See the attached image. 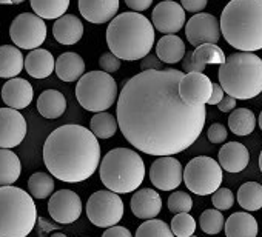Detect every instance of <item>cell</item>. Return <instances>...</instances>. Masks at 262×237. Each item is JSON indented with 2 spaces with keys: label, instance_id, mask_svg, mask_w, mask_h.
<instances>
[{
  "label": "cell",
  "instance_id": "6da1fadb",
  "mask_svg": "<svg viewBox=\"0 0 262 237\" xmlns=\"http://www.w3.org/2000/svg\"><path fill=\"white\" fill-rule=\"evenodd\" d=\"M182 77L179 69H148L125 82L117 99V124L123 137L139 151L174 156L201 137L207 109L181 99Z\"/></svg>",
  "mask_w": 262,
  "mask_h": 237
},
{
  "label": "cell",
  "instance_id": "7a4b0ae2",
  "mask_svg": "<svg viewBox=\"0 0 262 237\" xmlns=\"http://www.w3.org/2000/svg\"><path fill=\"white\" fill-rule=\"evenodd\" d=\"M43 162L53 177L67 183L88 180L100 163V144L82 125H62L43 144Z\"/></svg>",
  "mask_w": 262,
  "mask_h": 237
},
{
  "label": "cell",
  "instance_id": "3957f363",
  "mask_svg": "<svg viewBox=\"0 0 262 237\" xmlns=\"http://www.w3.org/2000/svg\"><path fill=\"white\" fill-rule=\"evenodd\" d=\"M155 25L139 13H122L106 28V45L120 60H141L155 45Z\"/></svg>",
  "mask_w": 262,
  "mask_h": 237
},
{
  "label": "cell",
  "instance_id": "277c9868",
  "mask_svg": "<svg viewBox=\"0 0 262 237\" xmlns=\"http://www.w3.org/2000/svg\"><path fill=\"white\" fill-rule=\"evenodd\" d=\"M219 22L230 46L245 53L262 50V0H230Z\"/></svg>",
  "mask_w": 262,
  "mask_h": 237
},
{
  "label": "cell",
  "instance_id": "5b68a950",
  "mask_svg": "<svg viewBox=\"0 0 262 237\" xmlns=\"http://www.w3.org/2000/svg\"><path fill=\"white\" fill-rule=\"evenodd\" d=\"M219 85L236 100L254 99L262 92V59L254 53H234L219 68Z\"/></svg>",
  "mask_w": 262,
  "mask_h": 237
},
{
  "label": "cell",
  "instance_id": "8992f818",
  "mask_svg": "<svg viewBox=\"0 0 262 237\" xmlns=\"http://www.w3.org/2000/svg\"><path fill=\"white\" fill-rule=\"evenodd\" d=\"M102 183L113 193L138 191L145 177L144 159L129 148H114L103 156L99 168Z\"/></svg>",
  "mask_w": 262,
  "mask_h": 237
},
{
  "label": "cell",
  "instance_id": "52a82bcc",
  "mask_svg": "<svg viewBox=\"0 0 262 237\" xmlns=\"http://www.w3.org/2000/svg\"><path fill=\"white\" fill-rule=\"evenodd\" d=\"M34 197L17 186H0V237H27L36 226Z\"/></svg>",
  "mask_w": 262,
  "mask_h": 237
},
{
  "label": "cell",
  "instance_id": "ba28073f",
  "mask_svg": "<svg viewBox=\"0 0 262 237\" xmlns=\"http://www.w3.org/2000/svg\"><path fill=\"white\" fill-rule=\"evenodd\" d=\"M76 99L83 109L103 112L117 99V83L105 71L86 73L76 85Z\"/></svg>",
  "mask_w": 262,
  "mask_h": 237
},
{
  "label": "cell",
  "instance_id": "9c48e42d",
  "mask_svg": "<svg viewBox=\"0 0 262 237\" xmlns=\"http://www.w3.org/2000/svg\"><path fill=\"white\" fill-rule=\"evenodd\" d=\"M184 183L198 196L213 194L221 188L222 167L211 157H194L184 168Z\"/></svg>",
  "mask_w": 262,
  "mask_h": 237
},
{
  "label": "cell",
  "instance_id": "30bf717a",
  "mask_svg": "<svg viewBox=\"0 0 262 237\" xmlns=\"http://www.w3.org/2000/svg\"><path fill=\"white\" fill-rule=\"evenodd\" d=\"M86 216L90 222L99 228H111L123 217V202L117 193L96 191L86 202Z\"/></svg>",
  "mask_w": 262,
  "mask_h": 237
},
{
  "label": "cell",
  "instance_id": "8fae6325",
  "mask_svg": "<svg viewBox=\"0 0 262 237\" xmlns=\"http://www.w3.org/2000/svg\"><path fill=\"white\" fill-rule=\"evenodd\" d=\"M10 37L20 50H37L47 39V23L37 14L22 13L13 20Z\"/></svg>",
  "mask_w": 262,
  "mask_h": 237
},
{
  "label": "cell",
  "instance_id": "7c38bea8",
  "mask_svg": "<svg viewBox=\"0 0 262 237\" xmlns=\"http://www.w3.org/2000/svg\"><path fill=\"white\" fill-rule=\"evenodd\" d=\"M27 121L19 109L0 108V148L19 147L27 136Z\"/></svg>",
  "mask_w": 262,
  "mask_h": 237
},
{
  "label": "cell",
  "instance_id": "4fadbf2b",
  "mask_svg": "<svg viewBox=\"0 0 262 237\" xmlns=\"http://www.w3.org/2000/svg\"><path fill=\"white\" fill-rule=\"evenodd\" d=\"M151 183L162 191H174L184 180V170L173 156L158 157L150 168Z\"/></svg>",
  "mask_w": 262,
  "mask_h": 237
},
{
  "label": "cell",
  "instance_id": "5bb4252c",
  "mask_svg": "<svg viewBox=\"0 0 262 237\" xmlns=\"http://www.w3.org/2000/svg\"><path fill=\"white\" fill-rule=\"evenodd\" d=\"M221 22L208 13L194 14L185 27L187 40L193 46H199L204 43H217L221 39Z\"/></svg>",
  "mask_w": 262,
  "mask_h": 237
},
{
  "label": "cell",
  "instance_id": "9a60e30c",
  "mask_svg": "<svg viewBox=\"0 0 262 237\" xmlns=\"http://www.w3.org/2000/svg\"><path fill=\"white\" fill-rule=\"evenodd\" d=\"M48 212L57 223H74L82 214V200L71 189H59L48 202Z\"/></svg>",
  "mask_w": 262,
  "mask_h": 237
},
{
  "label": "cell",
  "instance_id": "2e32d148",
  "mask_svg": "<svg viewBox=\"0 0 262 237\" xmlns=\"http://www.w3.org/2000/svg\"><path fill=\"white\" fill-rule=\"evenodd\" d=\"M213 92V82L204 73H187L179 82V96L190 106L208 103Z\"/></svg>",
  "mask_w": 262,
  "mask_h": 237
},
{
  "label": "cell",
  "instance_id": "e0dca14e",
  "mask_svg": "<svg viewBox=\"0 0 262 237\" xmlns=\"http://www.w3.org/2000/svg\"><path fill=\"white\" fill-rule=\"evenodd\" d=\"M151 22L159 33L176 34L185 23V10L173 0H164L153 10Z\"/></svg>",
  "mask_w": 262,
  "mask_h": 237
},
{
  "label": "cell",
  "instance_id": "ac0fdd59",
  "mask_svg": "<svg viewBox=\"0 0 262 237\" xmlns=\"http://www.w3.org/2000/svg\"><path fill=\"white\" fill-rule=\"evenodd\" d=\"M227 60L224 51L216 43H204L196 46L193 53H187L182 59L185 73H204L207 65H224Z\"/></svg>",
  "mask_w": 262,
  "mask_h": 237
},
{
  "label": "cell",
  "instance_id": "d6986e66",
  "mask_svg": "<svg viewBox=\"0 0 262 237\" xmlns=\"http://www.w3.org/2000/svg\"><path fill=\"white\" fill-rule=\"evenodd\" d=\"M34 97L33 85L22 77H14L5 82L2 88V100L13 109H25L30 106Z\"/></svg>",
  "mask_w": 262,
  "mask_h": 237
},
{
  "label": "cell",
  "instance_id": "ffe728a7",
  "mask_svg": "<svg viewBox=\"0 0 262 237\" xmlns=\"http://www.w3.org/2000/svg\"><path fill=\"white\" fill-rule=\"evenodd\" d=\"M79 11L90 23L111 22L119 11V0H79Z\"/></svg>",
  "mask_w": 262,
  "mask_h": 237
},
{
  "label": "cell",
  "instance_id": "44dd1931",
  "mask_svg": "<svg viewBox=\"0 0 262 237\" xmlns=\"http://www.w3.org/2000/svg\"><path fill=\"white\" fill-rule=\"evenodd\" d=\"M131 211L138 219L150 220L159 216L162 209V199L161 194L151 188L138 189V193L131 197Z\"/></svg>",
  "mask_w": 262,
  "mask_h": 237
},
{
  "label": "cell",
  "instance_id": "7402d4cb",
  "mask_svg": "<svg viewBox=\"0 0 262 237\" xmlns=\"http://www.w3.org/2000/svg\"><path fill=\"white\" fill-rule=\"evenodd\" d=\"M219 165L227 173H241L248 167L250 153L245 145L239 142H228L224 144L217 154Z\"/></svg>",
  "mask_w": 262,
  "mask_h": 237
},
{
  "label": "cell",
  "instance_id": "603a6c76",
  "mask_svg": "<svg viewBox=\"0 0 262 237\" xmlns=\"http://www.w3.org/2000/svg\"><path fill=\"white\" fill-rule=\"evenodd\" d=\"M53 36L60 45H76L83 36V23L79 17L65 14L54 22Z\"/></svg>",
  "mask_w": 262,
  "mask_h": 237
},
{
  "label": "cell",
  "instance_id": "cb8c5ba5",
  "mask_svg": "<svg viewBox=\"0 0 262 237\" xmlns=\"http://www.w3.org/2000/svg\"><path fill=\"white\" fill-rule=\"evenodd\" d=\"M25 69L34 79H47L56 71V60L48 50H33L25 57Z\"/></svg>",
  "mask_w": 262,
  "mask_h": 237
},
{
  "label": "cell",
  "instance_id": "d4e9b609",
  "mask_svg": "<svg viewBox=\"0 0 262 237\" xmlns=\"http://www.w3.org/2000/svg\"><path fill=\"white\" fill-rule=\"evenodd\" d=\"M85 73V62L76 53H63L56 60V74L63 82H76Z\"/></svg>",
  "mask_w": 262,
  "mask_h": 237
},
{
  "label": "cell",
  "instance_id": "484cf974",
  "mask_svg": "<svg viewBox=\"0 0 262 237\" xmlns=\"http://www.w3.org/2000/svg\"><path fill=\"white\" fill-rule=\"evenodd\" d=\"M185 43L184 40L176 34H167L161 37V40L156 45V56L161 62L173 65L181 62L185 57Z\"/></svg>",
  "mask_w": 262,
  "mask_h": 237
},
{
  "label": "cell",
  "instance_id": "4316f807",
  "mask_svg": "<svg viewBox=\"0 0 262 237\" xmlns=\"http://www.w3.org/2000/svg\"><path fill=\"white\" fill-rule=\"evenodd\" d=\"M25 68V59L17 46L4 45L0 46V77L14 79Z\"/></svg>",
  "mask_w": 262,
  "mask_h": 237
},
{
  "label": "cell",
  "instance_id": "83f0119b",
  "mask_svg": "<svg viewBox=\"0 0 262 237\" xmlns=\"http://www.w3.org/2000/svg\"><path fill=\"white\" fill-rule=\"evenodd\" d=\"M67 109V99L57 89H47L37 99V111L42 117L54 121Z\"/></svg>",
  "mask_w": 262,
  "mask_h": 237
},
{
  "label": "cell",
  "instance_id": "f1b7e54d",
  "mask_svg": "<svg viewBox=\"0 0 262 237\" xmlns=\"http://www.w3.org/2000/svg\"><path fill=\"white\" fill-rule=\"evenodd\" d=\"M227 237H256L257 222L250 212H233L225 222Z\"/></svg>",
  "mask_w": 262,
  "mask_h": 237
},
{
  "label": "cell",
  "instance_id": "f546056e",
  "mask_svg": "<svg viewBox=\"0 0 262 237\" xmlns=\"http://www.w3.org/2000/svg\"><path fill=\"white\" fill-rule=\"evenodd\" d=\"M22 174V163L16 153L0 148V186H10L19 180Z\"/></svg>",
  "mask_w": 262,
  "mask_h": 237
},
{
  "label": "cell",
  "instance_id": "4dcf8cb0",
  "mask_svg": "<svg viewBox=\"0 0 262 237\" xmlns=\"http://www.w3.org/2000/svg\"><path fill=\"white\" fill-rule=\"evenodd\" d=\"M256 117L248 108H236L228 117V128L236 136H248L254 131Z\"/></svg>",
  "mask_w": 262,
  "mask_h": 237
},
{
  "label": "cell",
  "instance_id": "1f68e13d",
  "mask_svg": "<svg viewBox=\"0 0 262 237\" xmlns=\"http://www.w3.org/2000/svg\"><path fill=\"white\" fill-rule=\"evenodd\" d=\"M34 14L45 20H57L70 8V0H30Z\"/></svg>",
  "mask_w": 262,
  "mask_h": 237
},
{
  "label": "cell",
  "instance_id": "d6a6232c",
  "mask_svg": "<svg viewBox=\"0 0 262 237\" xmlns=\"http://www.w3.org/2000/svg\"><path fill=\"white\" fill-rule=\"evenodd\" d=\"M237 203L250 211H259L262 208V185L257 182H245L237 191Z\"/></svg>",
  "mask_w": 262,
  "mask_h": 237
},
{
  "label": "cell",
  "instance_id": "836d02e7",
  "mask_svg": "<svg viewBox=\"0 0 262 237\" xmlns=\"http://www.w3.org/2000/svg\"><path fill=\"white\" fill-rule=\"evenodd\" d=\"M117 117L111 115L110 112L103 111V112H96L91 117L90 122V130L93 131V134L97 139H110L116 134L117 131Z\"/></svg>",
  "mask_w": 262,
  "mask_h": 237
},
{
  "label": "cell",
  "instance_id": "e575fe53",
  "mask_svg": "<svg viewBox=\"0 0 262 237\" xmlns=\"http://www.w3.org/2000/svg\"><path fill=\"white\" fill-rule=\"evenodd\" d=\"M28 193L34 199H47L54 194V179L47 173H34L28 179Z\"/></svg>",
  "mask_w": 262,
  "mask_h": 237
},
{
  "label": "cell",
  "instance_id": "d590c367",
  "mask_svg": "<svg viewBox=\"0 0 262 237\" xmlns=\"http://www.w3.org/2000/svg\"><path fill=\"white\" fill-rule=\"evenodd\" d=\"M135 237H174L171 226H168L164 220L150 219L139 225Z\"/></svg>",
  "mask_w": 262,
  "mask_h": 237
},
{
  "label": "cell",
  "instance_id": "8d00e7d4",
  "mask_svg": "<svg viewBox=\"0 0 262 237\" xmlns=\"http://www.w3.org/2000/svg\"><path fill=\"white\" fill-rule=\"evenodd\" d=\"M199 226L205 234H219L224 229V216L219 209H205L201 214Z\"/></svg>",
  "mask_w": 262,
  "mask_h": 237
},
{
  "label": "cell",
  "instance_id": "74e56055",
  "mask_svg": "<svg viewBox=\"0 0 262 237\" xmlns=\"http://www.w3.org/2000/svg\"><path fill=\"white\" fill-rule=\"evenodd\" d=\"M171 231L176 237H190L194 235L196 231V220L188 212L174 214L171 220Z\"/></svg>",
  "mask_w": 262,
  "mask_h": 237
},
{
  "label": "cell",
  "instance_id": "f35d334b",
  "mask_svg": "<svg viewBox=\"0 0 262 237\" xmlns=\"http://www.w3.org/2000/svg\"><path fill=\"white\" fill-rule=\"evenodd\" d=\"M168 209L173 214H181V212H190L193 208V199L188 193L185 191H176L171 193L168 197Z\"/></svg>",
  "mask_w": 262,
  "mask_h": 237
},
{
  "label": "cell",
  "instance_id": "ab89813d",
  "mask_svg": "<svg viewBox=\"0 0 262 237\" xmlns=\"http://www.w3.org/2000/svg\"><path fill=\"white\" fill-rule=\"evenodd\" d=\"M211 202L214 205L216 209L219 211H227L233 206L234 203V194L231 189L228 188H219L216 193H213L211 196Z\"/></svg>",
  "mask_w": 262,
  "mask_h": 237
},
{
  "label": "cell",
  "instance_id": "60d3db41",
  "mask_svg": "<svg viewBox=\"0 0 262 237\" xmlns=\"http://www.w3.org/2000/svg\"><path fill=\"white\" fill-rule=\"evenodd\" d=\"M99 65H100L102 71L111 74V73H116L117 69H120V59L117 56H114L111 51L103 53L99 59Z\"/></svg>",
  "mask_w": 262,
  "mask_h": 237
},
{
  "label": "cell",
  "instance_id": "b9f144b4",
  "mask_svg": "<svg viewBox=\"0 0 262 237\" xmlns=\"http://www.w3.org/2000/svg\"><path fill=\"white\" fill-rule=\"evenodd\" d=\"M227 128L222 124H213L207 131V137L211 144H224L227 140Z\"/></svg>",
  "mask_w": 262,
  "mask_h": 237
},
{
  "label": "cell",
  "instance_id": "7bdbcfd3",
  "mask_svg": "<svg viewBox=\"0 0 262 237\" xmlns=\"http://www.w3.org/2000/svg\"><path fill=\"white\" fill-rule=\"evenodd\" d=\"M208 0H181V5L188 13H201L207 7Z\"/></svg>",
  "mask_w": 262,
  "mask_h": 237
},
{
  "label": "cell",
  "instance_id": "ee69618b",
  "mask_svg": "<svg viewBox=\"0 0 262 237\" xmlns=\"http://www.w3.org/2000/svg\"><path fill=\"white\" fill-rule=\"evenodd\" d=\"M126 7L135 11V13H142L145 10H148L153 4V0H125Z\"/></svg>",
  "mask_w": 262,
  "mask_h": 237
},
{
  "label": "cell",
  "instance_id": "f6af8a7d",
  "mask_svg": "<svg viewBox=\"0 0 262 237\" xmlns=\"http://www.w3.org/2000/svg\"><path fill=\"white\" fill-rule=\"evenodd\" d=\"M102 237H133V234H131L129 229L125 228V226L114 225V226L108 228V229L102 234Z\"/></svg>",
  "mask_w": 262,
  "mask_h": 237
},
{
  "label": "cell",
  "instance_id": "bcb514c9",
  "mask_svg": "<svg viewBox=\"0 0 262 237\" xmlns=\"http://www.w3.org/2000/svg\"><path fill=\"white\" fill-rule=\"evenodd\" d=\"M224 92L225 91H224V88L219 83H213V92H211V97L208 100V105H219L221 100L225 97Z\"/></svg>",
  "mask_w": 262,
  "mask_h": 237
},
{
  "label": "cell",
  "instance_id": "7dc6e473",
  "mask_svg": "<svg viewBox=\"0 0 262 237\" xmlns=\"http://www.w3.org/2000/svg\"><path fill=\"white\" fill-rule=\"evenodd\" d=\"M158 57V56H156ZM156 57H153L151 54H148L147 57H144L142 59V63H141V68L144 69V71H148V69H161L159 68V62L161 60H158Z\"/></svg>",
  "mask_w": 262,
  "mask_h": 237
},
{
  "label": "cell",
  "instance_id": "c3c4849f",
  "mask_svg": "<svg viewBox=\"0 0 262 237\" xmlns=\"http://www.w3.org/2000/svg\"><path fill=\"white\" fill-rule=\"evenodd\" d=\"M234 106H236V99L231 97V96H228V94H227V96L221 100V103L217 105L219 111H222V112H228V111H231Z\"/></svg>",
  "mask_w": 262,
  "mask_h": 237
},
{
  "label": "cell",
  "instance_id": "681fc988",
  "mask_svg": "<svg viewBox=\"0 0 262 237\" xmlns=\"http://www.w3.org/2000/svg\"><path fill=\"white\" fill-rule=\"evenodd\" d=\"M0 5H13L11 0H0Z\"/></svg>",
  "mask_w": 262,
  "mask_h": 237
},
{
  "label": "cell",
  "instance_id": "f907efd6",
  "mask_svg": "<svg viewBox=\"0 0 262 237\" xmlns=\"http://www.w3.org/2000/svg\"><path fill=\"white\" fill-rule=\"evenodd\" d=\"M51 237H67V235H65L63 232H54V234H53Z\"/></svg>",
  "mask_w": 262,
  "mask_h": 237
},
{
  "label": "cell",
  "instance_id": "816d5d0a",
  "mask_svg": "<svg viewBox=\"0 0 262 237\" xmlns=\"http://www.w3.org/2000/svg\"><path fill=\"white\" fill-rule=\"evenodd\" d=\"M11 2H13V5H19V4H24L25 0H11Z\"/></svg>",
  "mask_w": 262,
  "mask_h": 237
},
{
  "label": "cell",
  "instance_id": "f5cc1de1",
  "mask_svg": "<svg viewBox=\"0 0 262 237\" xmlns=\"http://www.w3.org/2000/svg\"><path fill=\"white\" fill-rule=\"evenodd\" d=\"M259 128H260V131H262V111H260V114H259Z\"/></svg>",
  "mask_w": 262,
  "mask_h": 237
},
{
  "label": "cell",
  "instance_id": "db71d44e",
  "mask_svg": "<svg viewBox=\"0 0 262 237\" xmlns=\"http://www.w3.org/2000/svg\"><path fill=\"white\" fill-rule=\"evenodd\" d=\"M259 168H260V173H262V151H260V156H259Z\"/></svg>",
  "mask_w": 262,
  "mask_h": 237
},
{
  "label": "cell",
  "instance_id": "11a10c76",
  "mask_svg": "<svg viewBox=\"0 0 262 237\" xmlns=\"http://www.w3.org/2000/svg\"><path fill=\"white\" fill-rule=\"evenodd\" d=\"M190 237H196V235H190Z\"/></svg>",
  "mask_w": 262,
  "mask_h": 237
}]
</instances>
